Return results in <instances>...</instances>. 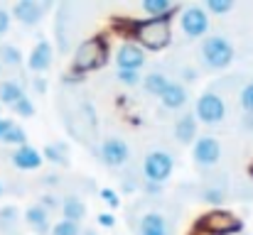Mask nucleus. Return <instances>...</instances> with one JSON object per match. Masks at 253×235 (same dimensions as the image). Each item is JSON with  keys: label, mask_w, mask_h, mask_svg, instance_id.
<instances>
[{"label": "nucleus", "mask_w": 253, "mask_h": 235, "mask_svg": "<svg viewBox=\"0 0 253 235\" xmlns=\"http://www.w3.org/2000/svg\"><path fill=\"white\" fill-rule=\"evenodd\" d=\"M234 54H236V52H234V44H231L226 37H221V34L207 37V39L202 42V49H199V57H202L204 67L211 69V71L226 69V67L234 62Z\"/></svg>", "instance_id": "2"}, {"label": "nucleus", "mask_w": 253, "mask_h": 235, "mask_svg": "<svg viewBox=\"0 0 253 235\" xmlns=\"http://www.w3.org/2000/svg\"><path fill=\"white\" fill-rule=\"evenodd\" d=\"M194 115L197 120H202L204 125H216L226 118V103L219 93L214 91H204L197 103H194Z\"/></svg>", "instance_id": "5"}, {"label": "nucleus", "mask_w": 253, "mask_h": 235, "mask_svg": "<svg viewBox=\"0 0 253 235\" xmlns=\"http://www.w3.org/2000/svg\"><path fill=\"white\" fill-rule=\"evenodd\" d=\"M145 189H148L150 194H160V191H163V184H153V181H145Z\"/></svg>", "instance_id": "38"}, {"label": "nucleus", "mask_w": 253, "mask_h": 235, "mask_svg": "<svg viewBox=\"0 0 253 235\" xmlns=\"http://www.w3.org/2000/svg\"><path fill=\"white\" fill-rule=\"evenodd\" d=\"M15 123L10 120V118H0V142H2V137L10 133V128H12Z\"/></svg>", "instance_id": "34"}, {"label": "nucleus", "mask_w": 253, "mask_h": 235, "mask_svg": "<svg viewBox=\"0 0 253 235\" xmlns=\"http://www.w3.org/2000/svg\"><path fill=\"white\" fill-rule=\"evenodd\" d=\"M116 64L121 71H140L145 67V52L138 47V44H121L118 52H116Z\"/></svg>", "instance_id": "11"}, {"label": "nucleus", "mask_w": 253, "mask_h": 235, "mask_svg": "<svg viewBox=\"0 0 253 235\" xmlns=\"http://www.w3.org/2000/svg\"><path fill=\"white\" fill-rule=\"evenodd\" d=\"M25 223L35 231V233L44 235V233H52V223H49V211L42 206V203H35L25 211Z\"/></svg>", "instance_id": "16"}, {"label": "nucleus", "mask_w": 253, "mask_h": 235, "mask_svg": "<svg viewBox=\"0 0 253 235\" xmlns=\"http://www.w3.org/2000/svg\"><path fill=\"white\" fill-rule=\"evenodd\" d=\"M172 169H174V159H172V155L165 152V150H153V152H148L145 159H143L145 181L165 184L169 176H172Z\"/></svg>", "instance_id": "6"}, {"label": "nucleus", "mask_w": 253, "mask_h": 235, "mask_svg": "<svg viewBox=\"0 0 253 235\" xmlns=\"http://www.w3.org/2000/svg\"><path fill=\"white\" fill-rule=\"evenodd\" d=\"M182 78H184L187 83H194V81H197V71H194V69H182Z\"/></svg>", "instance_id": "36"}, {"label": "nucleus", "mask_w": 253, "mask_h": 235, "mask_svg": "<svg viewBox=\"0 0 253 235\" xmlns=\"http://www.w3.org/2000/svg\"><path fill=\"white\" fill-rule=\"evenodd\" d=\"M2 142H5V145H15V150H17V147H25V145H27V133H25V128L12 125L10 133L2 137Z\"/></svg>", "instance_id": "25"}, {"label": "nucleus", "mask_w": 253, "mask_h": 235, "mask_svg": "<svg viewBox=\"0 0 253 235\" xmlns=\"http://www.w3.org/2000/svg\"><path fill=\"white\" fill-rule=\"evenodd\" d=\"M7 27H10V12L0 7V34L7 32Z\"/></svg>", "instance_id": "35"}, {"label": "nucleus", "mask_w": 253, "mask_h": 235, "mask_svg": "<svg viewBox=\"0 0 253 235\" xmlns=\"http://www.w3.org/2000/svg\"><path fill=\"white\" fill-rule=\"evenodd\" d=\"M0 105H2V103H0Z\"/></svg>", "instance_id": "43"}, {"label": "nucleus", "mask_w": 253, "mask_h": 235, "mask_svg": "<svg viewBox=\"0 0 253 235\" xmlns=\"http://www.w3.org/2000/svg\"><path fill=\"white\" fill-rule=\"evenodd\" d=\"M0 71H2V64H0Z\"/></svg>", "instance_id": "42"}, {"label": "nucleus", "mask_w": 253, "mask_h": 235, "mask_svg": "<svg viewBox=\"0 0 253 235\" xmlns=\"http://www.w3.org/2000/svg\"><path fill=\"white\" fill-rule=\"evenodd\" d=\"M0 64L5 67H20L22 64V52L15 44H0Z\"/></svg>", "instance_id": "22"}, {"label": "nucleus", "mask_w": 253, "mask_h": 235, "mask_svg": "<svg viewBox=\"0 0 253 235\" xmlns=\"http://www.w3.org/2000/svg\"><path fill=\"white\" fill-rule=\"evenodd\" d=\"M197 130H199V120H197L194 113H184V115H179L177 123H174V137H177V142H182V145H194V142L199 140V137H197Z\"/></svg>", "instance_id": "13"}, {"label": "nucleus", "mask_w": 253, "mask_h": 235, "mask_svg": "<svg viewBox=\"0 0 253 235\" xmlns=\"http://www.w3.org/2000/svg\"><path fill=\"white\" fill-rule=\"evenodd\" d=\"M204 10L209 15H229L234 10V0H207Z\"/></svg>", "instance_id": "26"}, {"label": "nucleus", "mask_w": 253, "mask_h": 235, "mask_svg": "<svg viewBox=\"0 0 253 235\" xmlns=\"http://www.w3.org/2000/svg\"><path fill=\"white\" fill-rule=\"evenodd\" d=\"M160 101H163L165 108L177 110V108H182V105L187 103V88H184L182 83H169V88L160 96Z\"/></svg>", "instance_id": "19"}, {"label": "nucleus", "mask_w": 253, "mask_h": 235, "mask_svg": "<svg viewBox=\"0 0 253 235\" xmlns=\"http://www.w3.org/2000/svg\"><path fill=\"white\" fill-rule=\"evenodd\" d=\"M169 83H172V81H169L163 71H150L148 76L143 78V86H145V91H148L150 96H163L169 88Z\"/></svg>", "instance_id": "20"}, {"label": "nucleus", "mask_w": 253, "mask_h": 235, "mask_svg": "<svg viewBox=\"0 0 253 235\" xmlns=\"http://www.w3.org/2000/svg\"><path fill=\"white\" fill-rule=\"evenodd\" d=\"M52 59H54V49L49 44V39H37V44L32 47L30 57H27V69L35 71V74H44L49 67H52Z\"/></svg>", "instance_id": "12"}, {"label": "nucleus", "mask_w": 253, "mask_h": 235, "mask_svg": "<svg viewBox=\"0 0 253 235\" xmlns=\"http://www.w3.org/2000/svg\"><path fill=\"white\" fill-rule=\"evenodd\" d=\"M138 235H172V228H169L168 218L158 211H150L140 218L138 223Z\"/></svg>", "instance_id": "15"}, {"label": "nucleus", "mask_w": 253, "mask_h": 235, "mask_svg": "<svg viewBox=\"0 0 253 235\" xmlns=\"http://www.w3.org/2000/svg\"><path fill=\"white\" fill-rule=\"evenodd\" d=\"M244 125H246L249 130H253V115H246V118H244Z\"/></svg>", "instance_id": "39"}, {"label": "nucleus", "mask_w": 253, "mask_h": 235, "mask_svg": "<svg viewBox=\"0 0 253 235\" xmlns=\"http://www.w3.org/2000/svg\"><path fill=\"white\" fill-rule=\"evenodd\" d=\"M42 155H44L47 162H52V164H69V159H67V145H62V142L47 145V147L42 150Z\"/></svg>", "instance_id": "23"}, {"label": "nucleus", "mask_w": 253, "mask_h": 235, "mask_svg": "<svg viewBox=\"0 0 253 235\" xmlns=\"http://www.w3.org/2000/svg\"><path fill=\"white\" fill-rule=\"evenodd\" d=\"M15 223H17V208H15V206L0 208V226H2V228H12Z\"/></svg>", "instance_id": "29"}, {"label": "nucleus", "mask_w": 253, "mask_h": 235, "mask_svg": "<svg viewBox=\"0 0 253 235\" xmlns=\"http://www.w3.org/2000/svg\"><path fill=\"white\" fill-rule=\"evenodd\" d=\"M62 218L64 221H74V223H82L86 216V203L79 199V196H67L62 201Z\"/></svg>", "instance_id": "18"}, {"label": "nucleus", "mask_w": 253, "mask_h": 235, "mask_svg": "<svg viewBox=\"0 0 253 235\" xmlns=\"http://www.w3.org/2000/svg\"><path fill=\"white\" fill-rule=\"evenodd\" d=\"M10 159H12V164H15L20 171H35V169H40V167H42L44 155H42L40 150H35V147L25 145V147H17V150L12 152Z\"/></svg>", "instance_id": "14"}, {"label": "nucleus", "mask_w": 253, "mask_h": 235, "mask_svg": "<svg viewBox=\"0 0 253 235\" xmlns=\"http://www.w3.org/2000/svg\"><path fill=\"white\" fill-rule=\"evenodd\" d=\"M98 159H101L106 167L118 169V167L128 164V159H130V147H128L121 137H108V140H103L101 147H98Z\"/></svg>", "instance_id": "8"}, {"label": "nucleus", "mask_w": 253, "mask_h": 235, "mask_svg": "<svg viewBox=\"0 0 253 235\" xmlns=\"http://www.w3.org/2000/svg\"><path fill=\"white\" fill-rule=\"evenodd\" d=\"M82 235H96V231H84Z\"/></svg>", "instance_id": "40"}, {"label": "nucleus", "mask_w": 253, "mask_h": 235, "mask_svg": "<svg viewBox=\"0 0 253 235\" xmlns=\"http://www.w3.org/2000/svg\"><path fill=\"white\" fill-rule=\"evenodd\" d=\"M22 98H25V91H22V86H20L17 81H2V83H0V103L15 105V103L22 101Z\"/></svg>", "instance_id": "21"}, {"label": "nucleus", "mask_w": 253, "mask_h": 235, "mask_svg": "<svg viewBox=\"0 0 253 235\" xmlns=\"http://www.w3.org/2000/svg\"><path fill=\"white\" fill-rule=\"evenodd\" d=\"M52 235H82V228H79V223H74V221H59V223H54V228H52Z\"/></svg>", "instance_id": "28"}, {"label": "nucleus", "mask_w": 253, "mask_h": 235, "mask_svg": "<svg viewBox=\"0 0 253 235\" xmlns=\"http://www.w3.org/2000/svg\"><path fill=\"white\" fill-rule=\"evenodd\" d=\"M12 110H15L20 118H32V115H35V105H32V101H30L27 96H25L22 101H17V103L12 105Z\"/></svg>", "instance_id": "30"}, {"label": "nucleus", "mask_w": 253, "mask_h": 235, "mask_svg": "<svg viewBox=\"0 0 253 235\" xmlns=\"http://www.w3.org/2000/svg\"><path fill=\"white\" fill-rule=\"evenodd\" d=\"M96 223H98L101 228H113V226H116V218H113V213H98Z\"/></svg>", "instance_id": "33"}, {"label": "nucleus", "mask_w": 253, "mask_h": 235, "mask_svg": "<svg viewBox=\"0 0 253 235\" xmlns=\"http://www.w3.org/2000/svg\"><path fill=\"white\" fill-rule=\"evenodd\" d=\"M179 27L189 39H199L209 32V12L204 5H187L179 12Z\"/></svg>", "instance_id": "7"}, {"label": "nucleus", "mask_w": 253, "mask_h": 235, "mask_svg": "<svg viewBox=\"0 0 253 235\" xmlns=\"http://www.w3.org/2000/svg\"><path fill=\"white\" fill-rule=\"evenodd\" d=\"M224 199H226L224 186H204V189H202V201H207V203H211V206H221Z\"/></svg>", "instance_id": "24"}, {"label": "nucleus", "mask_w": 253, "mask_h": 235, "mask_svg": "<svg viewBox=\"0 0 253 235\" xmlns=\"http://www.w3.org/2000/svg\"><path fill=\"white\" fill-rule=\"evenodd\" d=\"M47 10H49V2H37V0H20V2L12 5L15 20H20V22L27 25V27L40 25Z\"/></svg>", "instance_id": "10"}, {"label": "nucleus", "mask_w": 253, "mask_h": 235, "mask_svg": "<svg viewBox=\"0 0 253 235\" xmlns=\"http://www.w3.org/2000/svg\"><path fill=\"white\" fill-rule=\"evenodd\" d=\"M0 196H2V184H0Z\"/></svg>", "instance_id": "41"}, {"label": "nucleus", "mask_w": 253, "mask_h": 235, "mask_svg": "<svg viewBox=\"0 0 253 235\" xmlns=\"http://www.w3.org/2000/svg\"><path fill=\"white\" fill-rule=\"evenodd\" d=\"M145 49L160 52L172 42V27L169 20H138L135 34H133Z\"/></svg>", "instance_id": "3"}, {"label": "nucleus", "mask_w": 253, "mask_h": 235, "mask_svg": "<svg viewBox=\"0 0 253 235\" xmlns=\"http://www.w3.org/2000/svg\"><path fill=\"white\" fill-rule=\"evenodd\" d=\"M116 76H118L121 83H126V86H138V83H140V74H138V71H121V69H118Z\"/></svg>", "instance_id": "31"}, {"label": "nucleus", "mask_w": 253, "mask_h": 235, "mask_svg": "<svg viewBox=\"0 0 253 235\" xmlns=\"http://www.w3.org/2000/svg\"><path fill=\"white\" fill-rule=\"evenodd\" d=\"M35 91L37 93H44L47 91V81L44 78H35Z\"/></svg>", "instance_id": "37"}, {"label": "nucleus", "mask_w": 253, "mask_h": 235, "mask_svg": "<svg viewBox=\"0 0 253 235\" xmlns=\"http://www.w3.org/2000/svg\"><path fill=\"white\" fill-rule=\"evenodd\" d=\"M179 7L172 5L169 0H143V12L150 20H169Z\"/></svg>", "instance_id": "17"}, {"label": "nucleus", "mask_w": 253, "mask_h": 235, "mask_svg": "<svg viewBox=\"0 0 253 235\" xmlns=\"http://www.w3.org/2000/svg\"><path fill=\"white\" fill-rule=\"evenodd\" d=\"M98 196H101L111 208H118V206H121V199H118V194H116L113 189H101V194H98Z\"/></svg>", "instance_id": "32"}, {"label": "nucleus", "mask_w": 253, "mask_h": 235, "mask_svg": "<svg viewBox=\"0 0 253 235\" xmlns=\"http://www.w3.org/2000/svg\"><path fill=\"white\" fill-rule=\"evenodd\" d=\"M192 157H194L197 167H214L221 159V145H219V140L211 137V135L199 137L192 145Z\"/></svg>", "instance_id": "9"}, {"label": "nucleus", "mask_w": 253, "mask_h": 235, "mask_svg": "<svg viewBox=\"0 0 253 235\" xmlns=\"http://www.w3.org/2000/svg\"><path fill=\"white\" fill-rule=\"evenodd\" d=\"M106 59H108V42H106V37L96 34V37L84 39V42L77 47V52H74V62H72V69H74L77 74L84 76V74H88V71L101 69V67L106 64Z\"/></svg>", "instance_id": "1"}, {"label": "nucleus", "mask_w": 253, "mask_h": 235, "mask_svg": "<svg viewBox=\"0 0 253 235\" xmlns=\"http://www.w3.org/2000/svg\"><path fill=\"white\" fill-rule=\"evenodd\" d=\"M197 228L204 235H234L244 231V223L231 211H209L197 221Z\"/></svg>", "instance_id": "4"}, {"label": "nucleus", "mask_w": 253, "mask_h": 235, "mask_svg": "<svg viewBox=\"0 0 253 235\" xmlns=\"http://www.w3.org/2000/svg\"><path fill=\"white\" fill-rule=\"evenodd\" d=\"M239 105L246 115H253V81H249L239 93Z\"/></svg>", "instance_id": "27"}]
</instances>
